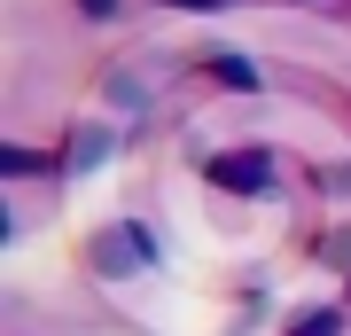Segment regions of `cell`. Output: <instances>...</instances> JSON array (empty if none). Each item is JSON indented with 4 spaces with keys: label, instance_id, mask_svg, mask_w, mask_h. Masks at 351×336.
Segmentation results:
<instances>
[{
    "label": "cell",
    "instance_id": "4",
    "mask_svg": "<svg viewBox=\"0 0 351 336\" xmlns=\"http://www.w3.org/2000/svg\"><path fill=\"white\" fill-rule=\"evenodd\" d=\"M78 8H86V16H110V8H117V0H78Z\"/></svg>",
    "mask_w": 351,
    "mask_h": 336
},
{
    "label": "cell",
    "instance_id": "3",
    "mask_svg": "<svg viewBox=\"0 0 351 336\" xmlns=\"http://www.w3.org/2000/svg\"><path fill=\"white\" fill-rule=\"evenodd\" d=\"M289 336H336V313H297V321H289Z\"/></svg>",
    "mask_w": 351,
    "mask_h": 336
},
{
    "label": "cell",
    "instance_id": "2",
    "mask_svg": "<svg viewBox=\"0 0 351 336\" xmlns=\"http://www.w3.org/2000/svg\"><path fill=\"white\" fill-rule=\"evenodd\" d=\"M203 71H211L219 87H242V94L258 87V63H234V55H211V63H203Z\"/></svg>",
    "mask_w": 351,
    "mask_h": 336
},
{
    "label": "cell",
    "instance_id": "1",
    "mask_svg": "<svg viewBox=\"0 0 351 336\" xmlns=\"http://www.w3.org/2000/svg\"><path fill=\"white\" fill-rule=\"evenodd\" d=\"M211 180H219V188H250V196H258V188H274V157H265V149H226V157L211 164Z\"/></svg>",
    "mask_w": 351,
    "mask_h": 336
},
{
    "label": "cell",
    "instance_id": "5",
    "mask_svg": "<svg viewBox=\"0 0 351 336\" xmlns=\"http://www.w3.org/2000/svg\"><path fill=\"white\" fill-rule=\"evenodd\" d=\"M172 8H226V0H172Z\"/></svg>",
    "mask_w": 351,
    "mask_h": 336
}]
</instances>
